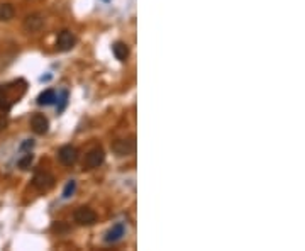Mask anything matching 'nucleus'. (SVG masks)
<instances>
[{
	"mask_svg": "<svg viewBox=\"0 0 305 251\" xmlns=\"http://www.w3.org/2000/svg\"><path fill=\"white\" fill-rule=\"evenodd\" d=\"M105 161V153L102 148H93L83 158V170H95Z\"/></svg>",
	"mask_w": 305,
	"mask_h": 251,
	"instance_id": "1",
	"label": "nucleus"
},
{
	"mask_svg": "<svg viewBox=\"0 0 305 251\" xmlns=\"http://www.w3.org/2000/svg\"><path fill=\"white\" fill-rule=\"evenodd\" d=\"M112 151L117 157H129L136 151V138L131 136V138L119 139V141L112 144Z\"/></svg>",
	"mask_w": 305,
	"mask_h": 251,
	"instance_id": "2",
	"label": "nucleus"
},
{
	"mask_svg": "<svg viewBox=\"0 0 305 251\" xmlns=\"http://www.w3.org/2000/svg\"><path fill=\"white\" fill-rule=\"evenodd\" d=\"M73 219L76 224H80V226H92V224L97 222V214H95L93 209L83 205V207H78L75 211Z\"/></svg>",
	"mask_w": 305,
	"mask_h": 251,
	"instance_id": "3",
	"label": "nucleus"
},
{
	"mask_svg": "<svg viewBox=\"0 0 305 251\" xmlns=\"http://www.w3.org/2000/svg\"><path fill=\"white\" fill-rule=\"evenodd\" d=\"M76 44V37L75 34L71 31H68V29H64V31H61L58 34V37H56V49L61 53H66V51H71V49L75 48Z\"/></svg>",
	"mask_w": 305,
	"mask_h": 251,
	"instance_id": "4",
	"label": "nucleus"
},
{
	"mask_svg": "<svg viewBox=\"0 0 305 251\" xmlns=\"http://www.w3.org/2000/svg\"><path fill=\"white\" fill-rule=\"evenodd\" d=\"M22 26H24V31L30 32V34L41 31V29H43V26H44V16L41 12L29 14V16H26L24 24H22Z\"/></svg>",
	"mask_w": 305,
	"mask_h": 251,
	"instance_id": "5",
	"label": "nucleus"
},
{
	"mask_svg": "<svg viewBox=\"0 0 305 251\" xmlns=\"http://www.w3.org/2000/svg\"><path fill=\"white\" fill-rule=\"evenodd\" d=\"M32 185L36 187L39 192H48L49 188L55 187V177L51 173H46V172H39L34 175L32 178Z\"/></svg>",
	"mask_w": 305,
	"mask_h": 251,
	"instance_id": "6",
	"label": "nucleus"
},
{
	"mask_svg": "<svg viewBox=\"0 0 305 251\" xmlns=\"http://www.w3.org/2000/svg\"><path fill=\"white\" fill-rule=\"evenodd\" d=\"M58 159L63 163L64 166H71L76 163L78 159V150L71 144H66V146H61L58 151Z\"/></svg>",
	"mask_w": 305,
	"mask_h": 251,
	"instance_id": "7",
	"label": "nucleus"
},
{
	"mask_svg": "<svg viewBox=\"0 0 305 251\" xmlns=\"http://www.w3.org/2000/svg\"><path fill=\"white\" fill-rule=\"evenodd\" d=\"M30 129H32V131L36 132L37 136L46 134V132H48V129H49L48 117H46L44 114H34V116L30 117Z\"/></svg>",
	"mask_w": 305,
	"mask_h": 251,
	"instance_id": "8",
	"label": "nucleus"
},
{
	"mask_svg": "<svg viewBox=\"0 0 305 251\" xmlns=\"http://www.w3.org/2000/svg\"><path fill=\"white\" fill-rule=\"evenodd\" d=\"M125 234V224L124 222H116L105 234V243H116L119 241L122 236Z\"/></svg>",
	"mask_w": 305,
	"mask_h": 251,
	"instance_id": "9",
	"label": "nucleus"
},
{
	"mask_svg": "<svg viewBox=\"0 0 305 251\" xmlns=\"http://www.w3.org/2000/svg\"><path fill=\"white\" fill-rule=\"evenodd\" d=\"M112 53L119 62H125V60L129 58V48H127V44L122 43V41H117V43L112 44Z\"/></svg>",
	"mask_w": 305,
	"mask_h": 251,
	"instance_id": "10",
	"label": "nucleus"
},
{
	"mask_svg": "<svg viewBox=\"0 0 305 251\" xmlns=\"http://www.w3.org/2000/svg\"><path fill=\"white\" fill-rule=\"evenodd\" d=\"M14 16H15V9L12 3H9V2L0 3V21L9 22V21H12Z\"/></svg>",
	"mask_w": 305,
	"mask_h": 251,
	"instance_id": "11",
	"label": "nucleus"
},
{
	"mask_svg": "<svg viewBox=\"0 0 305 251\" xmlns=\"http://www.w3.org/2000/svg\"><path fill=\"white\" fill-rule=\"evenodd\" d=\"M55 102H56V92L51 89L41 92L39 97H37V104L39 105H53Z\"/></svg>",
	"mask_w": 305,
	"mask_h": 251,
	"instance_id": "12",
	"label": "nucleus"
},
{
	"mask_svg": "<svg viewBox=\"0 0 305 251\" xmlns=\"http://www.w3.org/2000/svg\"><path fill=\"white\" fill-rule=\"evenodd\" d=\"M14 100H10L9 94H7V89L0 87V110H9L10 105H12Z\"/></svg>",
	"mask_w": 305,
	"mask_h": 251,
	"instance_id": "13",
	"label": "nucleus"
},
{
	"mask_svg": "<svg viewBox=\"0 0 305 251\" xmlns=\"http://www.w3.org/2000/svg\"><path fill=\"white\" fill-rule=\"evenodd\" d=\"M32 159H34L32 153H30V151H28V153H26L24 157H22V158L17 161V166H19L21 170H28L29 166H30V163H32Z\"/></svg>",
	"mask_w": 305,
	"mask_h": 251,
	"instance_id": "14",
	"label": "nucleus"
},
{
	"mask_svg": "<svg viewBox=\"0 0 305 251\" xmlns=\"http://www.w3.org/2000/svg\"><path fill=\"white\" fill-rule=\"evenodd\" d=\"M75 190H76V182L68 180V184L64 185V190H63V199H70V197L75 193Z\"/></svg>",
	"mask_w": 305,
	"mask_h": 251,
	"instance_id": "15",
	"label": "nucleus"
},
{
	"mask_svg": "<svg viewBox=\"0 0 305 251\" xmlns=\"http://www.w3.org/2000/svg\"><path fill=\"white\" fill-rule=\"evenodd\" d=\"M32 146H34L32 139H26V141L21 144V151H29V150H32Z\"/></svg>",
	"mask_w": 305,
	"mask_h": 251,
	"instance_id": "16",
	"label": "nucleus"
},
{
	"mask_svg": "<svg viewBox=\"0 0 305 251\" xmlns=\"http://www.w3.org/2000/svg\"><path fill=\"white\" fill-rule=\"evenodd\" d=\"M66 102H68V92L61 94V105L58 107V112H63V109L66 107Z\"/></svg>",
	"mask_w": 305,
	"mask_h": 251,
	"instance_id": "17",
	"label": "nucleus"
},
{
	"mask_svg": "<svg viewBox=\"0 0 305 251\" xmlns=\"http://www.w3.org/2000/svg\"><path fill=\"white\" fill-rule=\"evenodd\" d=\"M7 127V117L5 116H0V131Z\"/></svg>",
	"mask_w": 305,
	"mask_h": 251,
	"instance_id": "18",
	"label": "nucleus"
},
{
	"mask_svg": "<svg viewBox=\"0 0 305 251\" xmlns=\"http://www.w3.org/2000/svg\"><path fill=\"white\" fill-rule=\"evenodd\" d=\"M105 2H109V0H105Z\"/></svg>",
	"mask_w": 305,
	"mask_h": 251,
	"instance_id": "19",
	"label": "nucleus"
}]
</instances>
